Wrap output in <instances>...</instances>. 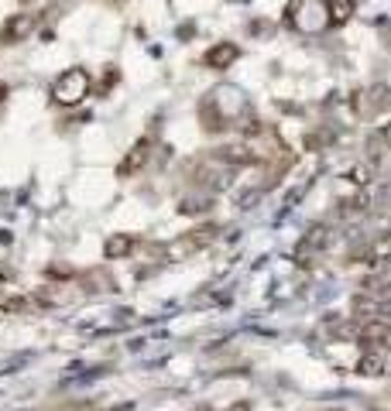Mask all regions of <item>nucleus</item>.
<instances>
[{"mask_svg": "<svg viewBox=\"0 0 391 411\" xmlns=\"http://www.w3.org/2000/svg\"><path fill=\"white\" fill-rule=\"evenodd\" d=\"M285 24L299 34H320L330 24V7L326 0H292L285 10Z\"/></svg>", "mask_w": 391, "mask_h": 411, "instance_id": "nucleus-1", "label": "nucleus"}, {"mask_svg": "<svg viewBox=\"0 0 391 411\" xmlns=\"http://www.w3.org/2000/svg\"><path fill=\"white\" fill-rule=\"evenodd\" d=\"M89 72L86 69H65L58 79H55V86H52V99L58 103V106H79L86 96H89Z\"/></svg>", "mask_w": 391, "mask_h": 411, "instance_id": "nucleus-2", "label": "nucleus"}, {"mask_svg": "<svg viewBox=\"0 0 391 411\" xmlns=\"http://www.w3.org/2000/svg\"><path fill=\"white\" fill-rule=\"evenodd\" d=\"M326 244H330V230H323V226L309 230V233L299 240V247H295V261H299L302 268H309L313 257H316L320 250H326Z\"/></svg>", "mask_w": 391, "mask_h": 411, "instance_id": "nucleus-3", "label": "nucleus"}, {"mask_svg": "<svg viewBox=\"0 0 391 411\" xmlns=\"http://www.w3.org/2000/svg\"><path fill=\"white\" fill-rule=\"evenodd\" d=\"M148 158H151V141L144 137V141H137V144H134V148H131V151L120 158V165H117V175H120V178H131V175H137V172L144 168V161H148Z\"/></svg>", "mask_w": 391, "mask_h": 411, "instance_id": "nucleus-4", "label": "nucleus"}, {"mask_svg": "<svg viewBox=\"0 0 391 411\" xmlns=\"http://www.w3.org/2000/svg\"><path fill=\"white\" fill-rule=\"evenodd\" d=\"M31 31H34V17H31V14H14V17L3 24V31H0V41H3V45L24 41Z\"/></svg>", "mask_w": 391, "mask_h": 411, "instance_id": "nucleus-5", "label": "nucleus"}, {"mask_svg": "<svg viewBox=\"0 0 391 411\" xmlns=\"http://www.w3.org/2000/svg\"><path fill=\"white\" fill-rule=\"evenodd\" d=\"M237 58H241V48H237L234 41H220V45H213V48L206 51V65H210V69H230Z\"/></svg>", "mask_w": 391, "mask_h": 411, "instance_id": "nucleus-6", "label": "nucleus"}, {"mask_svg": "<svg viewBox=\"0 0 391 411\" xmlns=\"http://www.w3.org/2000/svg\"><path fill=\"white\" fill-rule=\"evenodd\" d=\"M216 158H220L223 165H230V168H234V165H254L261 154H258V151H251L247 144H230V148H220V151H216Z\"/></svg>", "mask_w": 391, "mask_h": 411, "instance_id": "nucleus-7", "label": "nucleus"}, {"mask_svg": "<svg viewBox=\"0 0 391 411\" xmlns=\"http://www.w3.org/2000/svg\"><path fill=\"white\" fill-rule=\"evenodd\" d=\"M131 250H134V240H131L127 233H113V237L107 240V247H103L107 261H120V257H127Z\"/></svg>", "mask_w": 391, "mask_h": 411, "instance_id": "nucleus-8", "label": "nucleus"}, {"mask_svg": "<svg viewBox=\"0 0 391 411\" xmlns=\"http://www.w3.org/2000/svg\"><path fill=\"white\" fill-rule=\"evenodd\" d=\"M357 374H364V377H381V374H385V353H381V350L364 353V357L357 360Z\"/></svg>", "mask_w": 391, "mask_h": 411, "instance_id": "nucleus-9", "label": "nucleus"}, {"mask_svg": "<svg viewBox=\"0 0 391 411\" xmlns=\"http://www.w3.org/2000/svg\"><path fill=\"white\" fill-rule=\"evenodd\" d=\"M361 103H364L371 113H375V110H388L391 106V89L388 86H371V89L361 96Z\"/></svg>", "mask_w": 391, "mask_h": 411, "instance_id": "nucleus-10", "label": "nucleus"}, {"mask_svg": "<svg viewBox=\"0 0 391 411\" xmlns=\"http://www.w3.org/2000/svg\"><path fill=\"white\" fill-rule=\"evenodd\" d=\"M326 7H330V24H347L357 14L354 0H326Z\"/></svg>", "mask_w": 391, "mask_h": 411, "instance_id": "nucleus-11", "label": "nucleus"}, {"mask_svg": "<svg viewBox=\"0 0 391 411\" xmlns=\"http://www.w3.org/2000/svg\"><path fill=\"white\" fill-rule=\"evenodd\" d=\"M391 336V322H385V319H375V322H368L364 329H361V340L364 343H385Z\"/></svg>", "mask_w": 391, "mask_h": 411, "instance_id": "nucleus-12", "label": "nucleus"}, {"mask_svg": "<svg viewBox=\"0 0 391 411\" xmlns=\"http://www.w3.org/2000/svg\"><path fill=\"white\" fill-rule=\"evenodd\" d=\"M203 209H210V196H196V199H182V206H179V213H203Z\"/></svg>", "mask_w": 391, "mask_h": 411, "instance_id": "nucleus-13", "label": "nucleus"}, {"mask_svg": "<svg viewBox=\"0 0 391 411\" xmlns=\"http://www.w3.org/2000/svg\"><path fill=\"white\" fill-rule=\"evenodd\" d=\"M227 411H251V405H247V401H237V405H230Z\"/></svg>", "mask_w": 391, "mask_h": 411, "instance_id": "nucleus-14", "label": "nucleus"}, {"mask_svg": "<svg viewBox=\"0 0 391 411\" xmlns=\"http://www.w3.org/2000/svg\"><path fill=\"white\" fill-rule=\"evenodd\" d=\"M381 137H385V144L391 148V124H385V127H381Z\"/></svg>", "mask_w": 391, "mask_h": 411, "instance_id": "nucleus-15", "label": "nucleus"}, {"mask_svg": "<svg viewBox=\"0 0 391 411\" xmlns=\"http://www.w3.org/2000/svg\"><path fill=\"white\" fill-rule=\"evenodd\" d=\"M3 96H7V86H3V82H0V103H3Z\"/></svg>", "mask_w": 391, "mask_h": 411, "instance_id": "nucleus-16", "label": "nucleus"}, {"mask_svg": "<svg viewBox=\"0 0 391 411\" xmlns=\"http://www.w3.org/2000/svg\"><path fill=\"white\" fill-rule=\"evenodd\" d=\"M388 237H391V230H388Z\"/></svg>", "mask_w": 391, "mask_h": 411, "instance_id": "nucleus-17", "label": "nucleus"}]
</instances>
